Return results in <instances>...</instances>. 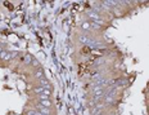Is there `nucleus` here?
<instances>
[{
	"instance_id": "nucleus-1",
	"label": "nucleus",
	"mask_w": 149,
	"mask_h": 115,
	"mask_svg": "<svg viewBox=\"0 0 149 115\" xmlns=\"http://www.w3.org/2000/svg\"><path fill=\"white\" fill-rule=\"evenodd\" d=\"M29 97H35L39 95H48L53 96V87H31L27 91Z\"/></svg>"
},
{
	"instance_id": "nucleus-2",
	"label": "nucleus",
	"mask_w": 149,
	"mask_h": 115,
	"mask_svg": "<svg viewBox=\"0 0 149 115\" xmlns=\"http://www.w3.org/2000/svg\"><path fill=\"white\" fill-rule=\"evenodd\" d=\"M32 87H53V85H52L50 80H49L46 76H44V78H41V79L36 80V82L32 84Z\"/></svg>"
}]
</instances>
